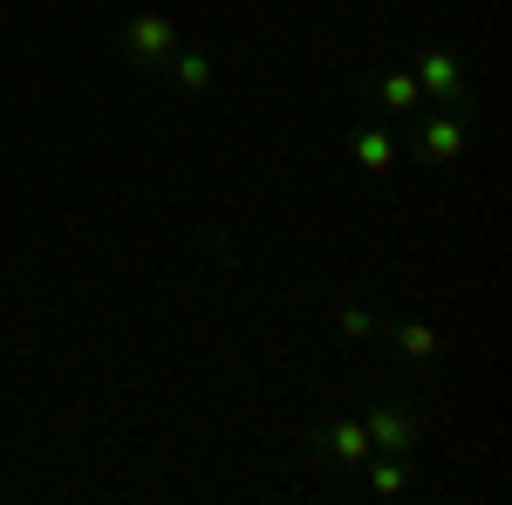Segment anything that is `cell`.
I'll return each instance as SVG.
<instances>
[{"label":"cell","mask_w":512,"mask_h":505,"mask_svg":"<svg viewBox=\"0 0 512 505\" xmlns=\"http://www.w3.org/2000/svg\"><path fill=\"white\" fill-rule=\"evenodd\" d=\"M417 89L431 96L437 110H465L472 117L478 110V89H472V62L458 55V48H444V41H431V48H417Z\"/></svg>","instance_id":"obj_1"},{"label":"cell","mask_w":512,"mask_h":505,"mask_svg":"<svg viewBox=\"0 0 512 505\" xmlns=\"http://www.w3.org/2000/svg\"><path fill=\"white\" fill-rule=\"evenodd\" d=\"M369 492H376V499H403V492H410V458H383V451H369Z\"/></svg>","instance_id":"obj_10"},{"label":"cell","mask_w":512,"mask_h":505,"mask_svg":"<svg viewBox=\"0 0 512 505\" xmlns=\"http://www.w3.org/2000/svg\"><path fill=\"white\" fill-rule=\"evenodd\" d=\"M342 151H349V164H355V171H369V178H390L396 157H403V151H396V137H390V130H376V123H355L349 137H342Z\"/></svg>","instance_id":"obj_5"},{"label":"cell","mask_w":512,"mask_h":505,"mask_svg":"<svg viewBox=\"0 0 512 505\" xmlns=\"http://www.w3.org/2000/svg\"><path fill=\"white\" fill-rule=\"evenodd\" d=\"M171 89L178 96H212V82H219V69H212V55L205 48H171Z\"/></svg>","instance_id":"obj_7"},{"label":"cell","mask_w":512,"mask_h":505,"mask_svg":"<svg viewBox=\"0 0 512 505\" xmlns=\"http://www.w3.org/2000/svg\"><path fill=\"white\" fill-rule=\"evenodd\" d=\"M335 328H342L349 342H376V335H383V314H376V308H355V301H349V308L335 314Z\"/></svg>","instance_id":"obj_11"},{"label":"cell","mask_w":512,"mask_h":505,"mask_svg":"<svg viewBox=\"0 0 512 505\" xmlns=\"http://www.w3.org/2000/svg\"><path fill=\"white\" fill-rule=\"evenodd\" d=\"M362 430H369V444L383 458H417V417L403 403H369L362 410Z\"/></svg>","instance_id":"obj_4"},{"label":"cell","mask_w":512,"mask_h":505,"mask_svg":"<svg viewBox=\"0 0 512 505\" xmlns=\"http://www.w3.org/2000/svg\"><path fill=\"white\" fill-rule=\"evenodd\" d=\"M321 451H328V465H342V471H362L369 465V430H362V417H335V424L321 430Z\"/></svg>","instance_id":"obj_6"},{"label":"cell","mask_w":512,"mask_h":505,"mask_svg":"<svg viewBox=\"0 0 512 505\" xmlns=\"http://www.w3.org/2000/svg\"><path fill=\"white\" fill-rule=\"evenodd\" d=\"M376 103H383L390 117H417L424 89H417V76H410V69H396V62H383V69H376Z\"/></svg>","instance_id":"obj_8"},{"label":"cell","mask_w":512,"mask_h":505,"mask_svg":"<svg viewBox=\"0 0 512 505\" xmlns=\"http://www.w3.org/2000/svg\"><path fill=\"white\" fill-rule=\"evenodd\" d=\"M383 335H390L396 349H403V362H417V369H431L437 355H444V349H437V328H431V321H403V328H383Z\"/></svg>","instance_id":"obj_9"},{"label":"cell","mask_w":512,"mask_h":505,"mask_svg":"<svg viewBox=\"0 0 512 505\" xmlns=\"http://www.w3.org/2000/svg\"><path fill=\"white\" fill-rule=\"evenodd\" d=\"M465 144H472V117H465V110L417 117V164L444 171V164H458V157H465Z\"/></svg>","instance_id":"obj_3"},{"label":"cell","mask_w":512,"mask_h":505,"mask_svg":"<svg viewBox=\"0 0 512 505\" xmlns=\"http://www.w3.org/2000/svg\"><path fill=\"white\" fill-rule=\"evenodd\" d=\"M171 48H178V21H171L164 7H144V14L123 21V62H130V69L151 76V69L171 62Z\"/></svg>","instance_id":"obj_2"}]
</instances>
